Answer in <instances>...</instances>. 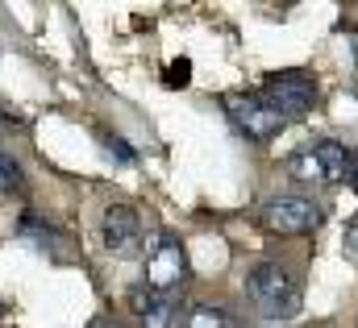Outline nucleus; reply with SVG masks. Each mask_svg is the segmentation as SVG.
I'll return each instance as SVG.
<instances>
[{
    "instance_id": "1",
    "label": "nucleus",
    "mask_w": 358,
    "mask_h": 328,
    "mask_svg": "<svg viewBox=\"0 0 358 328\" xmlns=\"http://www.w3.org/2000/svg\"><path fill=\"white\" fill-rule=\"evenodd\" d=\"M246 291H250L255 308H259L263 316H271V320H292V316H300V304H304L300 283H296L279 262H259V266L250 270V278H246Z\"/></svg>"
},
{
    "instance_id": "2",
    "label": "nucleus",
    "mask_w": 358,
    "mask_h": 328,
    "mask_svg": "<svg viewBox=\"0 0 358 328\" xmlns=\"http://www.w3.org/2000/svg\"><path fill=\"white\" fill-rule=\"evenodd\" d=\"M221 108L229 112L234 129L246 133L250 142H271L287 125V117L271 104L263 91H229V96H221Z\"/></svg>"
},
{
    "instance_id": "3",
    "label": "nucleus",
    "mask_w": 358,
    "mask_h": 328,
    "mask_svg": "<svg viewBox=\"0 0 358 328\" xmlns=\"http://www.w3.org/2000/svg\"><path fill=\"white\" fill-rule=\"evenodd\" d=\"M259 221L263 229L275 237H304V233H317L325 212L317 200H304V195H275L259 208Z\"/></svg>"
},
{
    "instance_id": "4",
    "label": "nucleus",
    "mask_w": 358,
    "mask_h": 328,
    "mask_svg": "<svg viewBox=\"0 0 358 328\" xmlns=\"http://www.w3.org/2000/svg\"><path fill=\"white\" fill-rule=\"evenodd\" d=\"M292 174L304 179V183H346V166H350V150L342 142H317V146H304L300 154H292Z\"/></svg>"
},
{
    "instance_id": "5",
    "label": "nucleus",
    "mask_w": 358,
    "mask_h": 328,
    "mask_svg": "<svg viewBox=\"0 0 358 328\" xmlns=\"http://www.w3.org/2000/svg\"><path fill=\"white\" fill-rule=\"evenodd\" d=\"M183 283H187V249L179 237L163 233L146 253V287L159 295H176Z\"/></svg>"
},
{
    "instance_id": "6",
    "label": "nucleus",
    "mask_w": 358,
    "mask_h": 328,
    "mask_svg": "<svg viewBox=\"0 0 358 328\" xmlns=\"http://www.w3.org/2000/svg\"><path fill=\"white\" fill-rule=\"evenodd\" d=\"M263 96L287 121H304L313 112V104H317V80L308 71H275L263 83Z\"/></svg>"
},
{
    "instance_id": "7",
    "label": "nucleus",
    "mask_w": 358,
    "mask_h": 328,
    "mask_svg": "<svg viewBox=\"0 0 358 328\" xmlns=\"http://www.w3.org/2000/svg\"><path fill=\"white\" fill-rule=\"evenodd\" d=\"M100 241L108 253L117 258H129L142 246V216L129 208V204H108L104 208V221H100Z\"/></svg>"
},
{
    "instance_id": "8",
    "label": "nucleus",
    "mask_w": 358,
    "mask_h": 328,
    "mask_svg": "<svg viewBox=\"0 0 358 328\" xmlns=\"http://www.w3.org/2000/svg\"><path fill=\"white\" fill-rule=\"evenodd\" d=\"M129 304H134V312L142 316V325L146 328H171V295H159V291H134L129 295Z\"/></svg>"
},
{
    "instance_id": "9",
    "label": "nucleus",
    "mask_w": 358,
    "mask_h": 328,
    "mask_svg": "<svg viewBox=\"0 0 358 328\" xmlns=\"http://www.w3.org/2000/svg\"><path fill=\"white\" fill-rule=\"evenodd\" d=\"M17 229H21V237H29L38 249H50V253H59V246H67V233H63V229H55L50 221L34 216V212H29V216H21V225H17ZM59 258H63V253H59Z\"/></svg>"
},
{
    "instance_id": "10",
    "label": "nucleus",
    "mask_w": 358,
    "mask_h": 328,
    "mask_svg": "<svg viewBox=\"0 0 358 328\" xmlns=\"http://www.w3.org/2000/svg\"><path fill=\"white\" fill-rule=\"evenodd\" d=\"M183 328H238V325L229 320V312H221V308H208V304H200V308H192V312H187Z\"/></svg>"
},
{
    "instance_id": "11",
    "label": "nucleus",
    "mask_w": 358,
    "mask_h": 328,
    "mask_svg": "<svg viewBox=\"0 0 358 328\" xmlns=\"http://www.w3.org/2000/svg\"><path fill=\"white\" fill-rule=\"evenodd\" d=\"M0 187H4L8 195H21V191H25V170H21L17 158H8L4 150H0Z\"/></svg>"
},
{
    "instance_id": "12",
    "label": "nucleus",
    "mask_w": 358,
    "mask_h": 328,
    "mask_svg": "<svg viewBox=\"0 0 358 328\" xmlns=\"http://www.w3.org/2000/svg\"><path fill=\"white\" fill-rule=\"evenodd\" d=\"M100 142H104V154H108L113 163H121V166H134V163H138V154L129 150V142H125V137H117V133H104Z\"/></svg>"
},
{
    "instance_id": "13",
    "label": "nucleus",
    "mask_w": 358,
    "mask_h": 328,
    "mask_svg": "<svg viewBox=\"0 0 358 328\" xmlns=\"http://www.w3.org/2000/svg\"><path fill=\"white\" fill-rule=\"evenodd\" d=\"M187 83H192V63H187V59L171 63V67H167V87H187Z\"/></svg>"
},
{
    "instance_id": "14",
    "label": "nucleus",
    "mask_w": 358,
    "mask_h": 328,
    "mask_svg": "<svg viewBox=\"0 0 358 328\" xmlns=\"http://www.w3.org/2000/svg\"><path fill=\"white\" fill-rule=\"evenodd\" d=\"M346 253H350V258L358 262V216L350 221V225H346Z\"/></svg>"
},
{
    "instance_id": "15",
    "label": "nucleus",
    "mask_w": 358,
    "mask_h": 328,
    "mask_svg": "<svg viewBox=\"0 0 358 328\" xmlns=\"http://www.w3.org/2000/svg\"><path fill=\"white\" fill-rule=\"evenodd\" d=\"M346 183L358 191V150H350V166H346Z\"/></svg>"
},
{
    "instance_id": "16",
    "label": "nucleus",
    "mask_w": 358,
    "mask_h": 328,
    "mask_svg": "<svg viewBox=\"0 0 358 328\" xmlns=\"http://www.w3.org/2000/svg\"><path fill=\"white\" fill-rule=\"evenodd\" d=\"M88 328H121V320H113V316H100V320H92Z\"/></svg>"
},
{
    "instance_id": "17",
    "label": "nucleus",
    "mask_w": 358,
    "mask_h": 328,
    "mask_svg": "<svg viewBox=\"0 0 358 328\" xmlns=\"http://www.w3.org/2000/svg\"><path fill=\"white\" fill-rule=\"evenodd\" d=\"M0 121H4V112H0Z\"/></svg>"
}]
</instances>
